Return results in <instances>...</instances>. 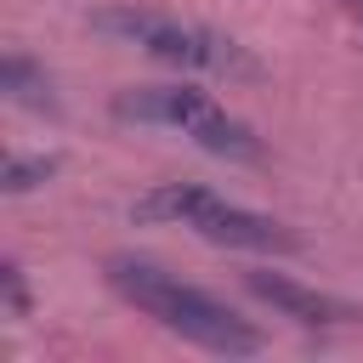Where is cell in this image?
<instances>
[{
	"label": "cell",
	"mask_w": 363,
	"mask_h": 363,
	"mask_svg": "<svg viewBox=\"0 0 363 363\" xmlns=\"http://www.w3.org/2000/svg\"><path fill=\"white\" fill-rule=\"evenodd\" d=\"M108 284H113V295H125L136 312H147L159 329H170V335L216 352V357H250V352H261V329H255V323H244L227 301H216V295L170 278V272L153 267V261L113 255V261H108Z\"/></svg>",
	"instance_id": "obj_1"
},
{
	"label": "cell",
	"mask_w": 363,
	"mask_h": 363,
	"mask_svg": "<svg viewBox=\"0 0 363 363\" xmlns=\"http://www.w3.org/2000/svg\"><path fill=\"white\" fill-rule=\"evenodd\" d=\"M130 221H176L210 244H227V250H295V233L284 221L244 210V204H227L221 193H210L199 182H159L153 193L130 199Z\"/></svg>",
	"instance_id": "obj_2"
},
{
	"label": "cell",
	"mask_w": 363,
	"mask_h": 363,
	"mask_svg": "<svg viewBox=\"0 0 363 363\" xmlns=\"http://www.w3.org/2000/svg\"><path fill=\"white\" fill-rule=\"evenodd\" d=\"M113 108H119V119L170 125V130H182L187 142H199L204 153H221V159H255L261 153L255 130L238 113H227L210 91H193V85H142V91H125Z\"/></svg>",
	"instance_id": "obj_3"
},
{
	"label": "cell",
	"mask_w": 363,
	"mask_h": 363,
	"mask_svg": "<svg viewBox=\"0 0 363 363\" xmlns=\"http://www.w3.org/2000/svg\"><path fill=\"white\" fill-rule=\"evenodd\" d=\"M102 34L113 40H130L142 45L147 57L159 62H176V68H204V74H250V62L238 57L233 40L210 34V28H193V23H176V17H159V11H136V6H108L91 17Z\"/></svg>",
	"instance_id": "obj_4"
},
{
	"label": "cell",
	"mask_w": 363,
	"mask_h": 363,
	"mask_svg": "<svg viewBox=\"0 0 363 363\" xmlns=\"http://www.w3.org/2000/svg\"><path fill=\"white\" fill-rule=\"evenodd\" d=\"M244 284H250V295H261L272 312H284V318H295V323H306V329H329V323H357V318H363L357 306H346V301H335V295H318V289H306V284H295V278H284V272H250Z\"/></svg>",
	"instance_id": "obj_5"
},
{
	"label": "cell",
	"mask_w": 363,
	"mask_h": 363,
	"mask_svg": "<svg viewBox=\"0 0 363 363\" xmlns=\"http://www.w3.org/2000/svg\"><path fill=\"white\" fill-rule=\"evenodd\" d=\"M0 74H6V91H11V102H23V108H40V113L51 108V85H45V74H40V68H34L23 51H11Z\"/></svg>",
	"instance_id": "obj_6"
},
{
	"label": "cell",
	"mask_w": 363,
	"mask_h": 363,
	"mask_svg": "<svg viewBox=\"0 0 363 363\" xmlns=\"http://www.w3.org/2000/svg\"><path fill=\"white\" fill-rule=\"evenodd\" d=\"M51 170H57L51 153H40V159H23V153H17V159L6 164V193H28V187H40Z\"/></svg>",
	"instance_id": "obj_7"
},
{
	"label": "cell",
	"mask_w": 363,
	"mask_h": 363,
	"mask_svg": "<svg viewBox=\"0 0 363 363\" xmlns=\"http://www.w3.org/2000/svg\"><path fill=\"white\" fill-rule=\"evenodd\" d=\"M0 289H6V312L11 318H28V289H23V267L17 261L0 267Z\"/></svg>",
	"instance_id": "obj_8"
},
{
	"label": "cell",
	"mask_w": 363,
	"mask_h": 363,
	"mask_svg": "<svg viewBox=\"0 0 363 363\" xmlns=\"http://www.w3.org/2000/svg\"><path fill=\"white\" fill-rule=\"evenodd\" d=\"M357 11H363V0H357Z\"/></svg>",
	"instance_id": "obj_9"
}]
</instances>
